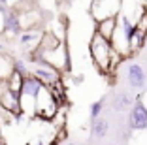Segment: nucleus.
<instances>
[{
    "label": "nucleus",
    "instance_id": "obj_3",
    "mask_svg": "<svg viewBox=\"0 0 147 145\" xmlns=\"http://www.w3.org/2000/svg\"><path fill=\"white\" fill-rule=\"evenodd\" d=\"M126 81L132 89H143L147 85V76H145V70L140 66V64L132 62L126 66Z\"/></svg>",
    "mask_w": 147,
    "mask_h": 145
},
{
    "label": "nucleus",
    "instance_id": "obj_2",
    "mask_svg": "<svg viewBox=\"0 0 147 145\" xmlns=\"http://www.w3.org/2000/svg\"><path fill=\"white\" fill-rule=\"evenodd\" d=\"M128 126L132 130H147V107L143 106V102L140 98H136V102L130 107Z\"/></svg>",
    "mask_w": 147,
    "mask_h": 145
},
{
    "label": "nucleus",
    "instance_id": "obj_11",
    "mask_svg": "<svg viewBox=\"0 0 147 145\" xmlns=\"http://www.w3.org/2000/svg\"><path fill=\"white\" fill-rule=\"evenodd\" d=\"M40 36L34 34V32H25V34H21V38H19V43H21L23 47H30L34 42H38Z\"/></svg>",
    "mask_w": 147,
    "mask_h": 145
},
{
    "label": "nucleus",
    "instance_id": "obj_4",
    "mask_svg": "<svg viewBox=\"0 0 147 145\" xmlns=\"http://www.w3.org/2000/svg\"><path fill=\"white\" fill-rule=\"evenodd\" d=\"M45 83L40 79L34 74H28V76L23 77V85H21V96H30V98H38V94L43 90Z\"/></svg>",
    "mask_w": 147,
    "mask_h": 145
},
{
    "label": "nucleus",
    "instance_id": "obj_8",
    "mask_svg": "<svg viewBox=\"0 0 147 145\" xmlns=\"http://www.w3.org/2000/svg\"><path fill=\"white\" fill-rule=\"evenodd\" d=\"M123 32H125V40L128 45H132V42H134V36L138 34V26L132 25V23L128 21V17H123Z\"/></svg>",
    "mask_w": 147,
    "mask_h": 145
},
{
    "label": "nucleus",
    "instance_id": "obj_14",
    "mask_svg": "<svg viewBox=\"0 0 147 145\" xmlns=\"http://www.w3.org/2000/svg\"><path fill=\"white\" fill-rule=\"evenodd\" d=\"M2 49H4V47H2V43H0V51H2Z\"/></svg>",
    "mask_w": 147,
    "mask_h": 145
},
{
    "label": "nucleus",
    "instance_id": "obj_12",
    "mask_svg": "<svg viewBox=\"0 0 147 145\" xmlns=\"http://www.w3.org/2000/svg\"><path fill=\"white\" fill-rule=\"evenodd\" d=\"M102 109H104V98L92 102L91 104V119H98L100 113H102Z\"/></svg>",
    "mask_w": 147,
    "mask_h": 145
},
{
    "label": "nucleus",
    "instance_id": "obj_10",
    "mask_svg": "<svg viewBox=\"0 0 147 145\" xmlns=\"http://www.w3.org/2000/svg\"><path fill=\"white\" fill-rule=\"evenodd\" d=\"M113 19H106L104 23H102V25H100V34L104 36V38H111L113 36V30H115V25H113Z\"/></svg>",
    "mask_w": 147,
    "mask_h": 145
},
{
    "label": "nucleus",
    "instance_id": "obj_5",
    "mask_svg": "<svg viewBox=\"0 0 147 145\" xmlns=\"http://www.w3.org/2000/svg\"><path fill=\"white\" fill-rule=\"evenodd\" d=\"M4 30L9 32V34H13V36L21 34L23 23H21V19H19L17 13H13V11H6L4 13Z\"/></svg>",
    "mask_w": 147,
    "mask_h": 145
},
{
    "label": "nucleus",
    "instance_id": "obj_1",
    "mask_svg": "<svg viewBox=\"0 0 147 145\" xmlns=\"http://www.w3.org/2000/svg\"><path fill=\"white\" fill-rule=\"evenodd\" d=\"M91 53H92V59L94 62L98 64L100 68H108V62H109V57H111V49L108 45V38L100 34H94L91 42Z\"/></svg>",
    "mask_w": 147,
    "mask_h": 145
},
{
    "label": "nucleus",
    "instance_id": "obj_15",
    "mask_svg": "<svg viewBox=\"0 0 147 145\" xmlns=\"http://www.w3.org/2000/svg\"><path fill=\"white\" fill-rule=\"evenodd\" d=\"M0 145H2V141H0Z\"/></svg>",
    "mask_w": 147,
    "mask_h": 145
},
{
    "label": "nucleus",
    "instance_id": "obj_6",
    "mask_svg": "<svg viewBox=\"0 0 147 145\" xmlns=\"http://www.w3.org/2000/svg\"><path fill=\"white\" fill-rule=\"evenodd\" d=\"M132 104H134V98H132V94L126 92V90H121V92L115 94V100H113V107L119 111L126 109V107H132Z\"/></svg>",
    "mask_w": 147,
    "mask_h": 145
},
{
    "label": "nucleus",
    "instance_id": "obj_13",
    "mask_svg": "<svg viewBox=\"0 0 147 145\" xmlns=\"http://www.w3.org/2000/svg\"><path fill=\"white\" fill-rule=\"evenodd\" d=\"M6 62H8V60H6L4 57H0V77H6V76H9V74L13 72V64H8V66H4Z\"/></svg>",
    "mask_w": 147,
    "mask_h": 145
},
{
    "label": "nucleus",
    "instance_id": "obj_9",
    "mask_svg": "<svg viewBox=\"0 0 147 145\" xmlns=\"http://www.w3.org/2000/svg\"><path fill=\"white\" fill-rule=\"evenodd\" d=\"M34 76H38L43 83H55L57 77H59L55 72H49V70H43V68H34Z\"/></svg>",
    "mask_w": 147,
    "mask_h": 145
},
{
    "label": "nucleus",
    "instance_id": "obj_16",
    "mask_svg": "<svg viewBox=\"0 0 147 145\" xmlns=\"http://www.w3.org/2000/svg\"><path fill=\"white\" fill-rule=\"evenodd\" d=\"M68 145H72V143H68Z\"/></svg>",
    "mask_w": 147,
    "mask_h": 145
},
{
    "label": "nucleus",
    "instance_id": "obj_7",
    "mask_svg": "<svg viewBox=\"0 0 147 145\" xmlns=\"http://www.w3.org/2000/svg\"><path fill=\"white\" fill-rule=\"evenodd\" d=\"M108 121L106 119H92V136L98 138V140H102V138H106V134H108Z\"/></svg>",
    "mask_w": 147,
    "mask_h": 145
}]
</instances>
